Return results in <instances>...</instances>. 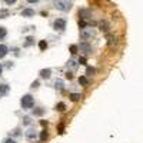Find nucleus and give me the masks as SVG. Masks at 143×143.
Wrapping results in <instances>:
<instances>
[{
  "label": "nucleus",
  "mask_w": 143,
  "mask_h": 143,
  "mask_svg": "<svg viewBox=\"0 0 143 143\" xmlns=\"http://www.w3.org/2000/svg\"><path fill=\"white\" fill-rule=\"evenodd\" d=\"M7 93H9V86L4 85V83H0V97L6 96Z\"/></svg>",
  "instance_id": "nucleus-7"
},
{
  "label": "nucleus",
  "mask_w": 143,
  "mask_h": 143,
  "mask_svg": "<svg viewBox=\"0 0 143 143\" xmlns=\"http://www.w3.org/2000/svg\"><path fill=\"white\" fill-rule=\"evenodd\" d=\"M69 99H70L72 102H79L80 99H82V95H80V93H70Z\"/></svg>",
  "instance_id": "nucleus-12"
},
{
  "label": "nucleus",
  "mask_w": 143,
  "mask_h": 143,
  "mask_svg": "<svg viewBox=\"0 0 143 143\" xmlns=\"http://www.w3.org/2000/svg\"><path fill=\"white\" fill-rule=\"evenodd\" d=\"M9 16V10H6V9H1L0 10V19H4V17Z\"/></svg>",
  "instance_id": "nucleus-22"
},
{
  "label": "nucleus",
  "mask_w": 143,
  "mask_h": 143,
  "mask_svg": "<svg viewBox=\"0 0 143 143\" xmlns=\"http://www.w3.org/2000/svg\"><path fill=\"white\" fill-rule=\"evenodd\" d=\"M87 37H93V32H92V30L82 32V39H87Z\"/></svg>",
  "instance_id": "nucleus-16"
},
{
  "label": "nucleus",
  "mask_w": 143,
  "mask_h": 143,
  "mask_svg": "<svg viewBox=\"0 0 143 143\" xmlns=\"http://www.w3.org/2000/svg\"><path fill=\"white\" fill-rule=\"evenodd\" d=\"M49 137V133H47V129H45V130H42L40 132V140L42 142H45L46 139Z\"/></svg>",
  "instance_id": "nucleus-17"
},
{
  "label": "nucleus",
  "mask_w": 143,
  "mask_h": 143,
  "mask_svg": "<svg viewBox=\"0 0 143 143\" xmlns=\"http://www.w3.org/2000/svg\"><path fill=\"white\" fill-rule=\"evenodd\" d=\"M76 66H77V64H76V62H74V60H69V62H67V67L76 69Z\"/></svg>",
  "instance_id": "nucleus-25"
},
{
  "label": "nucleus",
  "mask_w": 143,
  "mask_h": 143,
  "mask_svg": "<svg viewBox=\"0 0 143 143\" xmlns=\"http://www.w3.org/2000/svg\"><path fill=\"white\" fill-rule=\"evenodd\" d=\"M26 137H27L29 140H34V139L37 137V132L34 130L33 127H30V129L26 132Z\"/></svg>",
  "instance_id": "nucleus-5"
},
{
  "label": "nucleus",
  "mask_w": 143,
  "mask_h": 143,
  "mask_svg": "<svg viewBox=\"0 0 143 143\" xmlns=\"http://www.w3.org/2000/svg\"><path fill=\"white\" fill-rule=\"evenodd\" d=\"M96 73V69L92 67V66H87L86 67V76H93V74Z\"/></svg>",
  "instance_id": "nucleus-15"
},
{
  "label": "nucleus",
  "mask_w": 143,
  "mask_h": 143,
  "mask_svg": "<svg viewBox=\"0 0 143 143\" xmlns=\"http://www.w3.org/2000/svg\"><path fill=\"white\" fill-rule=\"evenodd\" d=\"M29 3H37V1H39V0H27Z\"/></svg>",
  "instance_id": "nucleus-33"
},
{
  "label": "nucleus",
  "mask_w": 143,
  "mask_h": 143,
  "mask_svg": "<svg viewBox=\"0 0 143 143\" xmlns=\"http://www.w3.org/2000/svg\"><path fill=\"white\" fill-rule=\"evenodd\" d=\"M1 73H3V66L0 64V76H1Z\"/></svg>",
  "instance_id": "nucleus-34"
},
{
  "label": "nucleus",
  "mask_w": 143,
  "mask_h": 143,
  "mask_svg": "<svg viewBox=\"0 0 143 143\" xmlns=\"http://www.w3.org/2000/svg\"><path fill=\"white\" fill-rule=\"evenodd\" d=\"M22 16L23 17L34 16V10H33V9H24V10H22Z\"/></svg>",
  "instance_id": "nucleus-10"
},
{
  "label": "nucleus",
  "mask_w": 143,
  "mask_h": 143,
  "mask_svg": "<svg viewBox=\"0 0 143 143\" xmlns=\"http://www.w3.org/2000/svg\"><path fill=\"white\" fill-rule=\"evenodd\" d=\"M64 77H66L67 80H72V79H73V73H72V72H66Z\"/></svg>",
  "instance_id": "nucleus-27"
},
{
  "label": "nucleus",
  "mask_w": 143,
  "mask_h": 143,
  "mask_svg": "<svg viewBox=\"0 0 143 143\" xmlns=\"http://www.w3.org/2000/svg\"><path fill=\"white\" fill-rule=\"evenodd\" d=\"M39 86H40V82H39V80H34L33 83H32V86H30V87H32V89H37Z\"/></svg>",
  "instance_id": "nucleus-26"
},
{
  "label": "nucleus",
  "mask_w": 143,
  "mask_h": 143,
  "mask_svg": "<svg viewBox=\"0 0 143 143\" xmlns=\"http://www.w3.org/2000/svg\"><path fill=\"white\" fill-rule=\"evenodd\" d=\"M79 63H80V64H86V57H80Z\"/></svg>",
  "instance_id": "nucleus-30"
},
{
  "label": "nucleus",
  "mask_w": 143,
  "mask_h": 143,
  "mask_svg": "<svg viewBox=\"0 0 143 143\" xmlns=\"http://www.w3.org/2000/svg\"><path fill=\"white\" fill-rule=\"evenodd\" d=\"M45 109L43 107H34L33 110H32V114H33V116H36V117H40V116H43V114H45Z\"/></svg>",
  "instance_id": "nucleus-6"
},
{
  "label": "nucleus",
  "mask_w": 143,
  "mask_h": 143,
  "mask_svg": "<svg viewBox=\"0 0 143 143\" xmlns=\"http://www.w3.org/2000/svg\"><path fill=\"white\" fill-rule=\"evenodd\" d=\"M54 7L59 9V10H70V7H72V3H69V1H63V0H57L56 3H54Z\"/></svg>",
  "instance_id": "nucleus-2"
},
{
  "label": "nucleus",
  "mask_w": 143,
  "mask_h": 143,
  "mask_svg": "<svg viewBox=\"0 0 143 143\" xmlns=\"http://www.w3.org/2000/svg\"><path fill=\"white\" fill-rule=\"evenodd\" d=\"M40 77H42V79H50L51 77V70L50 69H42V70H40Z\"/></svg>",
  "instance_id": "nucleus-4"
},
{
  "label": "nucleus",
  "mask_w": 143,
  "mask_h": 143,
  "mask_svg": "<svg viewBox=\"0 0 143 143\" xmlns=\"http://www.w3.org/2000/svg\"><path fill=\"white\" fill-rule=\"evenodd\" d=\"M7 53H9V49H7V46L0 45V59H4V57L7 56Z\"/></svg>",
  "instance_id": "nucleus-9"
},
{
  "label": "nucleus",
  "mask_w": 143,
  "mask_h": 143,
  "mask_svg": "<svg viewBox=\"0 0 143 143\" xmlns=\"http://www.w3.org/2000/svg\"><path fill=\"white\" fill-rule=\"evenodd\" d=\"M6 34H7V30H6V27H0V39H4Z\"/></svg>",
  "instance_id": "nucleus-24"
},
{
  "label": "nucleus",
  "mask_w": 143,
  "mask_h": 143,
  "mask_svg": "<svg viewBox=\"0 0 143 143\" xmlns=\"http://www.w3.org/2000/svg\"><path fill=\"white\" fill-rule=\"evenodd\" d=\"M80 50H83L85 53H89V51H92V47L87 43H80V46H77Z\"/></svg>",
  "instance_id": "nucleus-11"
},
{
  "label": "nucleus",
  "mask_w": 143,
  "mask_h": 143,
  "mask_svg": "<svg viewBox=\"0 0 143 143\" xmlns=\"http://www.w3.org/2000/svg\"><path fill=\"white\" fill-rule=\"evenodd\" d=\"M54 87H56L57 90H63V89H64V85H63L62 80H56V82H54Z\"/></svg>",
  "instance_id": "nucleus-18"
},
{
  "label": "nucleus",
  "mask_w": 143,
  "mask_h": 143,
  "mask_svg": "<svg viewBox=\"0 0 143 143\" xmlns=\"http://www.w3.org/2000/svg\"><path fill=\"white\" fill-rule=\"evenodd\" d=\"M69 50H70V53H72V54H76V53L79 51V47H77L76 45H72L70 47H69Z\"/></svg>",
  "instance_id": "nucleus-21"
},
{
  "label": "nucleus",
  "mask_w": 143,
  "mask_h": 143,
  "mask_svg": "<svg viewBox=\"0 0 143 143\" xmlns=\"http://www.w3.org/2000/svg\"><path fill=\"white\" fill-rule=\"evenodd\" d=\"M40 125L43 127H47V120H40Z\"/></svg>",
  "instance_id": "nucleus-31"
},
{
  "label": "nucleus",
  "mask_w": 143,
  "mask_h": 143,
  "mask_svg": "<svg viewBox=\"0 0 143 143\" xmlns=\"http://www.w3.org/2000/svg\"><path fill=\"white\" fill-rule=\"evenodd\" d=\"M30 123H32V119H30L29 116H24V117H23V125H24V126H29Z\"/></svg>",
  "instance_id": "nucleus-23"
},
{
  "label": "nucleus",
  "mask_w": 143,
  "mask_h": 143,
  "mask_svg": "<svg viewBox=\"0 0 143 143\" xmlns=\"http://www.w3.org/2000/svg\"><path fill=\"white\" fill-rule=\"evenodd\" d=\"M20 104L23 109H32L34 106V97L32 95H24L20 99Z\"/></svg>",
  "instance_id": "nucleus-1"
},
{
  "label": "nucleus",
  "mask_w": 143,
  "mask_h": 143,
  "mask_svg": "<svg viewBox=\"0 0 143 143\" xmlns=\"http://www.w3.org/2000/svg\"><path fill=\"white\" fill-rule=\"evenodd\" d=\"M39 49H40V50L47 49V42H46V40H40V42H39Z\"/></svg>",
  "instance_id": "nucleus-20"
},
{
  "label": "nucleus",
  "mask_w": 143,
  "mask_h": 143,
  "mask_svg": "<svg viewBox=\"0 0 143 143\" xmlns=\"http://www.w3.org/2000/svg\"><path fill=\"white\" fill-rule=\"evenodd\" d=\"M53 27H54V30L63 32V30L66 29V20H64V19H56L54 23H53Z\"/></svg>",
  "instance_id": "nucleus-3"
},
{
  "label": "nucleus",
  "mask_w": 143,
  "mask_h": 143,
  "mask_svg": "<svg viewBox=\"0 0 143 143\" xmlns=\"http://www.w3.org/2000/svg\"><path fill=\"white\" fill-rule=\"evenodd\" d=\"M99 29L102 30V32H109V23L106 20H100L99 22Z\"/></svg>",
  "instance_id": "nucleus-8"
},
{
  "label": "nucleus",
  "mask_w": 143,
  "mask_h": 143,
  "mask_svg": "<svg viewBox=\"0 0 143 143\" xmlns=\"http://www.w3.org/2000/svg\"><path fill=\"white\" fill-rule=\"evenodd\" d=\"M3 143H17V142L14 140V139H11V137H9V139H6V140H4Z\"/></svg>",
  "instance_id": "nucleus-28"
},
{
  "label": "nucleus",
  "mask_w": 143,
  "mask_h": 143,
  "mask_svg": "<svg viewBox=\"0 0 143 143\" xmlns=\"http://www.w3.org/2000/svg\"><path fill=\"white\" fill-rule=\"evenodd\" d=\"M66 107H67V106H66V103H63V102H59L56 104V110H57V112H64Z\"/></svg>",
  "instance_id": "nucleus-14"
},
{
  "label": "nucleus",
  "mask_w": 143,
  "mask_h": 143,
  "mask_svg": "<svg viewBox=\"0 0 143 143\" xmlns=\"http://www.w3.org/2000/svg\"><path fill=\"white\" fill-rule=\"evenodd\" d=\"M13 135H14V136H19V135H20V130H19V129L13 130Z\"/></svg>",
  "instance_id": "nucleus-32"
},
{
  "label": "nucleus",
  "mask_w": 143,
  "mask_h": 143,
  "mask_svg": "<svg viewBox=\"0 0 143 143\" xmlns=\"http://www.w3.org/2000/svg\"><path fill=\"white\" fill-rule=\"evenodd\" d=\"M4 1H6V4H9V6H10V4H14V3L17 1V0H4Z\"/></svg>",
  "instance_id": "nucleus-29"
},
{
  "label": "nucleus",
  "mask_w": 143,
  "mask_h": 143,
  "mask_svg": "<svg viewBox=\"0 0 143 143\" xmlns=\"http://www.w3.org/2000/svg\"><path fill=\"white\" fill-rule=\"evenodd\" d=\"M34 42V37L33 36H29V37H26V43H24V47H29V46H32Z\"/></svg>",
  "instance_id": "nucleus-19"
},
{
  "label": "nucleus",
  "mask_w": 143,
  "mask_h": 143,
  "mask_svg": "<svg viewBox=\"0 0 143 143\" xmlns=\"http://www.w3.org/2000/svg\"><path fill=\"white\" fill-rule=\"evenodd\" d=\"M79 85L80 86H87V85H89V79H87V76H80V77H79Z\"/></svg>",
  "instance_id": "nucleus-13"
}]
</instances>
